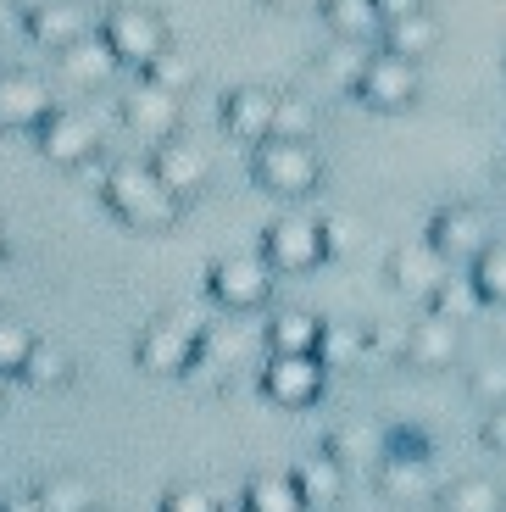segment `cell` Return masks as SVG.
Masks as SVG:
<instances>
[{"instance_id": "cell-10", "label": "cell", "mask_w": 506, "mask_h": 512, "mask_svg": "<svg viewBox=\"0 0 506 512\" xmlns=\"http://www.w3.org/2000/svg\"><path fill=\"white\" fill-rule=\"evenodd\" d=\"M95 145H101V123H95L89 112L56 106V112L39 123V151L51 156L56 167H84L89 156H95Z\"/></svg>"}, {"instance_id": "cell-37", "label": "cell", "mask_w": 506, "mask_h": 512, "mask_svg": "<svg viewBox=\"0 0 506 512\" xmlns=\"http://www.w3.org/2000/svg\"><path fill=\"white\" fill-rule=\"evenodd\" d=\"M367 223L351 218V212H334V218H323V245H329V256H351L356 245H362Z\"/></svg>"}, {"instance_id": "cell-28", "label": "cell", "mask_w": 506, "mask_h": 512, "mask_svg": "<svg viewBox=\"0 0 506 512\" xmlns=\"http://www.w3.org/2000/svg\"><path fill=\"white\" fill-rule=\"evenodd\" d=\"M468 279L479 284L484 307H506V240H490L479 256L468 262Z\"/></svg>"}, {"instance_id": "cell-20", "label": "cell", "mask_w": 506, "mask_h": 512, "mask_svg": "<svg viewBox=\"0 0 506 512\" xmlns=\"http://www.w3.org/2000/svg\"><path fill=\"white\" fill-rule=\"evenodd\" d=\"M290 474H295V490H301L306 507H334V501L345 496V462L329 457V451H312V457H301Z\"/></svg>"}, {"instance_id": "cell-6", "label": "cell", "mask_w": 506, "mask_h": 512, "mask_svg": "<svg viewBox=\"0 0 506 512\" xmlns=\"http://www.w3.org/2000/svg\"><path fill=\"white\" fill-rule=\"evenodd\" d=\"M423 95V67L406 62V56H390V51H373L367 56V73L356 84V101L367 112H406V106Z\"/></svg>"}, {"instance_id": "cell-32", "label": "cell", "mask_w": 506, "mask_h": 512, "mask_svg": "<svg viewBox=\"0 0 506 512\" xmlns=\"http://www.w3.org/2000/svg\"><path fill=\"white\" fill-rule=\"evenodd\" d=\"M23 379L28 384H67V379H73V357H67L62 346L34 340V351H28V362H23Z\"/></svg>"}, {"instance_id": "cell-45", "label": "cell", "mask_w": 506, "mask_h": 512, "mask_svg": "<svg viewBox=\"0 0 506 512\" xmlns=\"http://www.w3.org/2000/svg\"><path fill=\"white\" fill-rule=\"evenodd\" d=\"M12 17H17V6H12V0H0V28L12 23Z\"/></svg>"}, {"instance_id": "cell-36", "label": "cell", "mask_w": 506, "mask_h": 512, "mask_svg": "<svg viewBox=\"0 0 506 512\" xmlns=\"http://www.w3.org/2000/svg\"><path fill=\"white\" fill-rule=\"evenodd\" d=\"M28 351H34V334H28L23 323L0 318V373H6V379H12V373H23Z\"/></svg>"}, {"instance_id": "cell-35", "label": "cell", "mask_w": 506, "mask_h": 512, "mask_svg": "<svg viewBox=\"0 0 506 512\" xmlns=\"http://www.w3.org/2000/svg\"><path fill=\"white\" fill-rule=\"evenodd\" d=\"M468 396L479 401L484 412L506 407V362H484V368H473L468 373Z\"/></svg>"}, {"instance_id": "cell-12", "label": "cell", "mask_w": 506, "mask_h": 512, "mask_svg": "<svg viewBox=\"0 0 506 512\" xmlns=\"http://www.w3.org/2000/svg\"><path fill=\"white\" fill-rule=\"evenodd\" d=\"M384 273H390V284L401 295H412V301H429L434 290H440V279L451 273V262H445L440 251H434L429 240H412V245H395L390 262H384Z\"/></svg>"}, {"instance_id": "cell-2", "label": "cell", "mask_w": 506, "mask_h": 512, "mask_svg": "<svg viewBox=\"0 0 506 512\" xmlns=\"http://www.w3.org/2000/svg\"><path fill=\"white\" fill-rule=\"evenodd\" d=\"M251 179L279 201H306L323 190V156L312 140H262L251 145Z\"/></svg>"}, {"instance_id": "cell-34", "label": "cell", "mask_w": 506, "mask_h": 512, "mask_svg": "<svg viewBox=\"0 0 506 512\" xmlns=\"http://www.w3.org/2000/svg\"><path fill=\"white\" fill-rule=\"evenodd\" d=\"M140 78H151L156 90H167V95H184L195 84V62H190V56H178V51H162Z\"/></svg>"}, {"instance_id": "cell-26", "label": "cell", "mask_w": 506, "mask_h": 512, "mask_svg": "<svg viewBox=\"0 0 506 512\" xmlns=\"http://www.w3.org/2000/svg\"><path fill=\"white\" fill-rule=\"evenodd\" d=\"M317 340H323V318H312V312H273V323H267V346L273 351H317Z\"/></svg>"}, {"instance_id": "cell-48", "label": "cell", "mask_w": 506, "mask_h": 512, "mask_svg": "<svg viewBox=\"0 0 506 512\" xmlns=\"http://www.w3.org/2000/svg\"><path fill=\"white\" fill-rule=\"evenodd\" d=\"M84 6H117V0H84Z\"/></svg>"}, {"instance_id": "cell-47", "label": "cell", "mask_w": 506, "mask_h": 512, "mask_svg": "<svg viewBox=\"0 0 506 512\" xmlns=\"http://www.w3.org/2000/svg\"><path fill=\"white\" fill-rule=\"evenodd\" d=\"M495 179H501V184H506V151H501V156H495Z\"/></svg>"}, {"instance_id": "cell-17", "label": "cell", "mask_w": 506, "mask_h": 512, "mask_svg": "<svg viewBox=\"0 0 506 512\" xmlns=\"http://www.w3.org/2000/svg\"><path fill=\"white\" fill-rule=\"evenodd\" d=\"M273 117H279V95H267V90H234L223 101V128L245 145L273 140Z\"/></svg>"}, {"instance_id": "cell-19", "label": "cell", "mask_w": 506, "mask_h": 512, "mask_svg": "<svg viewBox=\"0 0 506 512\" xmlns=\"http://www.w3.org/2000/svg\"><path fill=\"white\" fill-rule=\"evenodd\" d=\"M379 490L401 507L434 501V462L429 457H379Z\"/></svg>"}, {"instance_id": "cell-11", "label": "cell", "mask_w": 506, "mask_h": 512, "mask_svg": "<svg viewBox=\"0 0 506 512\" xmlns=\"http://www.w3.org/2000/svg\"><path fill=\"white\" fill-rule=\"evenodd\" d=\"M178 117H184V95H167L156 90L151 78H140V90H128L123 95V123L140 134V140L162 145L178 134Z\"/></svg>"}, {"instance_id": "cell-23", "label": "cell", "mask_w": 506, "mask_h": 512, "mask_svg": "<svg viewBox=\"0 0 506 512\" xmlns=\"http://www.w3.org/2000/svg\"><path fill=\"white\" fill-rule=\"evenodd\" d=\"M245 507L251 512H306L301 490H295V474H273V468H262V474L245 479Z\"/></svg>"}, {"instance_id": "cell-3", "label": "cell", "mask_w": 506, "mask_h": 512, "mask_svg": "<svg viewBox=\"0 0 506 512\" xmlns=\"http://www.w3.org/2000/svg\"><path fill=\"white\" fill-rule=\"evenodd\" d=\"M323 390H329V368H323V357L317 351H273L262 368V396L273 401V407H317L323 401Z\"/></svg>"}, {"instance_id": "cell-44", "label": "cell", "mask_w": 506, "mask_h": 512, "mask_svg": "<svg viewBox=\"0 0 506 512\" xmlns=\"http://www.w3.org/2000/svg\"><path fill=\"white\" fill-rule=\"evenodd\" d=\"M12 6H17V17H34V12H45L51 0H12Z\"/></svg>"}, {"instance_id": "cell-46", "label": "cell", "mask_w": 506, "mask_h": 512, "mask_svg": "<svg viewBox=\"0 0 506 512\" xmlns=\"http://www.w3.org/2000/svg\"><path fill=\"white\" fill-rule=\"evenodd\" d=\"M217 512H251L245 501H217Z\"/></svg>"}, {"instance_id": "cell-24", "label": "cell", "mask_w": 506, "mask_h": 512, "mask_svg": "<svg viewBox=\"0 0 506 512\" xmlns=\"http://www.w3.org/2000/svg\"><path fill=\"white\" fill-rule=\"evenodd\" d=\"M317 357L323 368H362L367 362V329L362 323H323V340H317Z\"/></svg>"}, {"instance_id": "cell-29", "label": "cell", "mask_w": 506, "mask_h": 512, "mask_svg": "<svg viewBox=\"0 0 506 512\" xmlns=\"http://www.w3.org/2000/svg\"><path fill=\"white\" fill-rule=\"evenodd\" d=\"M329 457H340L345 468H351V462H379L384 457V435L379 429H373V423H345V429H334L329 435Z\"/></svg>"}, {"instance_id": "cell-33", "label": "cell", "mask_w": 506, "mask_h": 512, "mask_svg": "<svg viewBox=\"0 0 506 512\" xmlns=\"http://www.w3.org/2000/svg\"><path fill=\"white\" fill-rule=\"evenodd\" d=\"M317 134V106L301 95H279V117H273V140H312Z\"/></svg>"}, {"instance_id": "cell-40", "label": "cell", "mask_w": 506, "mask_h": 512, "mask_svg": "<svg viewBox=\"0 0 506 512\" xmlns=\"http://www.w3.org/2000/svg\"><path fill=\"white\" fill-rule=\"evenodd\" d=\"M479 435H484V446H490V451H501V457H506V407H490V412H484Z\"/></svg>"}, {"instance_id": "cell-16", "label": "cell", "mask_w": 506, "mask_h": 512, "mask_svg": "<svg viewBox=\"0 0 506 512\" xmlns=\"http://www.w3.org/2000/svg\"><path fill=\"white\" fill-rule=\"evenodd\" d=\"M440 39H445V28H440V17L423 6V12H412V17H395V23H384V34H379V51H390V56H406V62H429L434 51H440Z\"/></svg>"}, {"instance_id": "cell-15", "label": "cell", "mask_w": 506, "mask_h": 512, "mask_svg": "<svg viewBox=\"0 0 506 512\" xmlns=\"http://www.w3.org/2000/svg\"><path fill=\"white\" fill-rule=\"evenodd\" d=\"M51 90L34 73H0V128H39L51 117Z\"/></svg>"}, {"instance_id": "cell-1", "label": "cell", "mask_w": 506, "mask_h": 512, "mask_svg": "<svg viewBox=\"0 0 506 512\" xmlns=\"http://www.w3.org/2000/svg\"><path fill=\"white\" fill-rule=\"evenodd\" d=\"M101 195H106V206H112L117 218H123L128 229H140V234L173 229L178 206H184L162 179H156L151 162H117L112 173L101 179Z\"/></svg>"}, {"instance_id": "cell-18", "label": "cell", "mask_w": 506, "mask_h": 512, "mask_svg": "<svg viewBox=\"0 0 506 512\" xmlns=\"http://www.w3.org/2000/svg\"><path fill=\"white\" fill-rule=\"evenodd\" d=\"M28 34H34L45 51L62 56L67 45H78V39L89 34V6H84V0H51L45 12L28 17Z\"/></svg>"}, {"instance_id": "cell-25", "label": "cell", "mask_w": 506, "mask_h": 512, "mask_svg": "<svg viewBox=\"0 0 506 512\" xmlns=\"http://www.w3.org/2000/svg\"><path fill=\"white\" fill-rule=\"evenodd\" d=\"M434 501H440V512H506V490L495 479H456Z\"/></svg>"}, {"instance_id": "cell-38", "label": "cell", "mask_w": 506, "mask_h": 512, "mask_svg": "<svg viewBox=\"0 0 506 512\" xmlns=\"http://www.w3.org/2000/svg\"><path fill=\"white\" fill-rule=\"evenodd\" d=\"M384 457H434V440L418 423H395V429H384Z\"/></svg>"}, {"instance_id": "cell-43", "label": "cell", "mask_w": 506, "mask_h": 512, "mask_svg": "<svg viewBox=\"0 0 506 512\" xmlns=\"http://www.w3.org/2000/svg\"><path fill=\"white\" fill-rule=\"evenodd\" d=\"M0 512H45V507H39V496H6Z\"/></svg>"}, {"instance_id": "cell-41", "label": "cell", "mask_w": 506, "mask_h": 512, "mask_svg": "<svg viewBox=\"0 0 506 512\" xmlns=\"http://www.w3.org/2000/svg\"><path fill=\"white\" fill-rule=\"evenodd\" d=\"M373 6L384 12V23H395V17H412V12H423L429 0H373Z\"/></svg>"}, {"instance_id": "cell-49", "label": "cell", "mask_w": 506, "mask_h": 512, "mask_svg": "<svg viewBox=\"0 0 506 512\" xmlns=\"http://www.w3.org/2000/svg\"><path fill=\"white\" fill-rule=\"evenodd\" d=\"M0 396H6V373H0Z\"/></svg>"}, {"instance_id": "cell-5", "label": "cell", "mask_w": 506, "mask_h": 512, "mask_svg": "<svg viewBox=\"0 0 506 512\" xmlns=\"http://www.w3.org/2000/svg\"><path fill=\"white\" fill-rule=\"evenodd\" d=\"M101 39L112 45V56L123 67H140L145 73L167 51V23L156 12H145V6H112L101 23Z\"/></svg>"}, {"instance_id": "cell-13", "label": "cell", "mask_w": 506, "mask_h": 512, "mask_svg": "<svg viewBox=\"0 0 506 512\" xmlns=\"http://www.w3.org/2000/svg\"><path fill=\"white\" fill-rule=\"evenodd\" d=\"M406 362L418 373H445L462 362V323L440 318V312H429L423 323H412L406 329Z\"/></svg>"}, {"instance_id": "cell-42", "label": "cell", "mask_w": 506, "mask_h": 512, "mask_svg": "<svg viewBox=\"0 0 506 512\" xmlns=\"http://www.w3.org/2000/svg\"><path fill=\"white\" fill-rule=\"evenodd\" d=\"M273 12H323V0H267Z\"/></svg>"}, {"instance_id": "cell-7", "label": "cell", "mask_w": 506, "mask_h": 512, "mask_svg": "<svg viewBox=\"0 0 506 512\" xmlns=\"http://www.w3.org/2000/svg\"><path fill=\"white\" fill-rule=\"evenodd\" d=\"M423 240H429L434 251H440L445 262H451V268H468V262L495 240V234H490V218H484V206H473V201H451V206H440V212L429 218V234H423Z\"/></svg>"}, {"instance_id": "cell-22", "label": "cell", "mask_w": 506, "mask_h": 512, "mask_svg": "<svg viewBox=\"0 0 506 512\" xmlns=\"http://www.w3.org/2000/svg\"><path fill=\"white\" fill-rule=\"evenodd\" d=\"M117 67H123V62L112 56V45H106L101 34H84L78 45H67V51H62V73L73 78V84H106Z\"/></svg>"}, {"instance_id": "cell-14", "label": "cell", "mask_w": 506, "mask_h": 512, "mask_svg": "<svg viewBox=\"0 0 506 512\" xmlns=\"http://www.w3.org/2000/svg\"><path fill=\"white\" fill-rule=\"evenodd\" d=\"M151 167H156V179H162L167 190L178 195V201H195V195L206 190V179H212V162H206V151H201V145H190V140H178V134L156 145Z\"/></svg>"}, {"instance_id": "cell-9", "label": "cell", "mask_w": 506, "mask_h": 512, "mask_svg": "<svg viewBox=\"0 0 506 512\" xmlns=\"http://www.w3.org/2000/svg\"><path fill=\"white\" fill-rule=\"evenodd\" d=\"M206 290L228 312H256L273 295V268H267V256H223L206 273Z\"/></svg>"}, {"instance_id": "cell-31", "label": "cell", "mask_w": 506, "mask_h": 512, "mask_svg": "<svg viewBox=\"0 0 506 512\" xmlns=\"http://www.w3.org/2000/svg\"><path fill=\"white\" fill-rule=\"evenodd\" d=\"M34 496H39V507H45V512H95V490H89L78 474H56V479H45V485H39Z\"/></svg>"}, {"instance_id": "cell-4", "label": "cell", "mask_w": 506, "mask_h": 512, "mask_svg": "<svg viewBox=\"0 0 506 512\" xmlns=\"http://www.w3.org/2000/svg\"><path fill=\"white\" fill-rule=\"evenodd\" d=\"M201 346H206V334H201V323H195V318H156L151 329L140 334L134 357H140L145 373L178 379V373H195V362H201Z\"/></svg>"}, {"instance_id": "cell-21", "label": "cell", "mask_w": 506, "mask_h": 512, "mask_svg": "<svg viewBox=\"0 0 506 512\" xmlns=\"http://www.w3.org/2000/svg\"><path fill=\"white\" fill-rule=\"evenodd\" d=\"M323 17H329V34L351 45H373L384 34V12L373 0H323Z\"/></svg>"}, {"instance_id": "cell-50", "label": "cell", "mask_w": 506, "mask_h": 512, "mask_svg": "<svg viewBox=\"0 0 506 512\" xmlns=\"http://www.w3.org/2000/svg\"><path fill=\"white\" fill-rule=\"evenodd\" d=\"M0 251H6V229H0Z\"/></svg>"}, {"instance_id": "cell-8", "label": "cell", "mask_w": 506, "mask_h": 512, "mask_svg": "<svg viewBox=\"0 0 506 512\" xmlns=\"http://www.w3.org/2000/svg\"><path fill=\"white\" fill-rule=\"evenodd\" d=\"M262 256L273 273H312L317 262H329V245H323V218H279L262 234Z\"/></svg>"}, {"instance_id": "cell-30", "label": "cell", "mask_w": 506, "mask_h": 512, "mask_svg": "<svg viewBox=\"0 0 506 512\" xmlns=\"http://www.w3.org/2000/svg\"><path fill=\"white\" fill-rule=\"evenodd\" d=\"M367 45H351V39H334L329 51L317 56V67H323V78L329 84H340V90H351L356 95V84H362V73H367Z\"/></svg>"}, {"instance_id": "cell-39", "label": "cell", "mask_w": 506, "mask_h": 512, "mask_svg": "<svg viewBox=\"0 0 506 512\" xmlns=\"http://www.w3.org/2000/svg\"><path fill=\"white\" fill-rule=\"evenodd\" d=\"M162 512H217V501L206 496L201 485H178L162 496Z\"/></svg>"}, {"instance_id": "cell-27", "label": "cell", "mask_w": 506, "mask_h": 512, "mask_svg": "<svg viewBox=\"0 0 506 512\" xmlns=\"http://www.w3.org/2000/svg\"><path fill=\"white\" fill-rule=\"evenodd\" d=\"M479 307H484V295H479V284H473L468 273H445L440 290L429 295V312H440V318H451V323H468Z\"/></svg>"}]
</instances>
